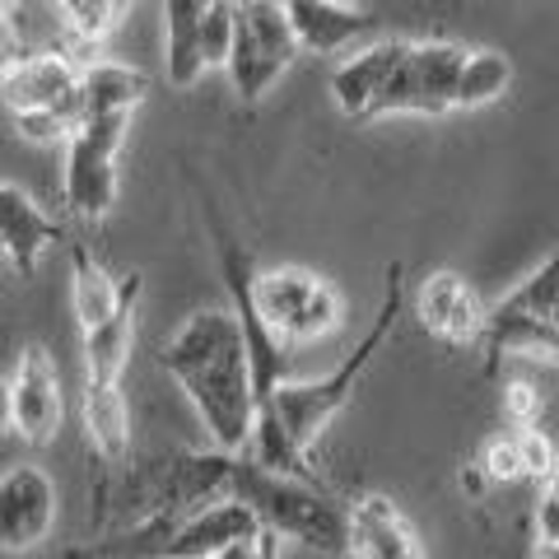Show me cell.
Returning <instances> with one entry per match:
<instances>
[{"label":"cell","mask_w":559,"mask_h":559,"mask_svg":"<svg viewBox=\"0 0 559 559\" xmlns=\"http://www.w3.org/2000/svg\"><path fill=\"white\" fill-rule=\"evenodd\" d=\"M14 429V388L5 378H0V439Z\"/></svg>","instance_id":"34"},{"label":"cell","mask_w":559,"mask_h":559,"mask_svg":"<svg viewBox=\"0 0 559 559\" xmlns=\"http://www.w3.org/2000/svg\"><path fill=\"white\" fill-rule=\"evenodd\" d=\"M80 411H84V433H90V448L98 452V457L112 462V466L127 462V452H131V419H127V401H121L117 382L84 378Z\"/></svg>","instance_id":"20"},{"label":"cell","mask_w":559,"mask_h":559,"mask_svg":"<svg viewBox=\"0 0 559 559\" xmlns=\"http://www.w3.org/2000/svg\"><path fill=\"white\" fill-rule=\"evenodd\" d=\"M24 61V38H20V24L14 20H0V80L10 75L14 66Z\"/></svg>","instance_id":"31"},{"label":"cell","mask_w":559,"mask_h":559,"mask_svg":"<svg viewBox=\"0 0 559 559\" xmlns=\"http://www.w3.org/2000/svg\"><path fill=\"white\" fill-rule=\"evenodd\" d=\"M518 452H522V476H527V480H546L555 471V462H559L550 439L540 429H522L518 433Z\"/></svg>","instance_id":"28"},{"label":"cell","mask_w":559,"mask_h":559,"mask_svg":"<svg viewBox=\"0 0 559 559\" xmlns=\"http://www.w3.org/2000/svg\"><path fill=\"white\" fill-rule=\"evenodd\" d=\"M546 480H550V495H559V462H555V471H550Z\"/></svg>","instance_id":"37"},{"label":"cell","mask_w":559,"mask_h":559,"mask_svg":"<svg viewBox=\"0 0 559 559\" xmlns=\"http://www.w3.org/2000/svg\"><path fill=\"white\" fill-rule=\"evenodd\" d=\"M299 51L304 47L289 28L285 0H248V5H238L234 47H229V61H224L234 94L242 103H261L271 94V84L294 66Z\"/></svg>","instance_id":"5"},{"label":"cell","mask_w":559,"mask_h":559,"mask_svg":"<svg viewBox=\"0 0 559 559\" xmlns=\"http://www.w3.org/2000/svg\"><path fill=\"white\" fill-rule=\"evenodd\" d=\"M14 388V429L33 448H47L61 429L66 401H61V373L43 345H28L20 359V373L10 378Z\"/></svg>","instance_id":"11"},{"label":"cell","mask_w":559,"mask_h":559,"mask_svg":"<svg viewBox=\"0 0 559 559\" xmlns=\"http://www.w3.org/2000/svg\"><path fill=\"white\" fill-rule=\"evenodd\" d=\"M411 43L406 38H378L369 47H359L355 57H345L336 66V75H331V94H336V108L345 117H359L369 121L378 94L388 90V80L396 75V66L406 61Z\"/></svg>","instance_id":"12"},{"label":"cell","mask_w":559,"mask_h":559,"mask_svg":"<svg viewBox=\"0 0 559 559\" xmlns=\"http://www.w3.org/2000/svg\"><path fill=\"white\" fill-rule=\"evenodd\" d=\"M234 20H238V5H229V0H210L205 24H201V61H205V70H215V66L229 61Z\"/></svg>","instance_id":"26"},{"label":"cell","mask_w":559,"mask_h":559,"mask_svg":"<svg viewBox=\"0 0 559 559\" xmlns=\"http://www.w3.org/2000/svg\"><path fill=\"white\" fill-rule=\"evenodd\" d=\"M252 304L257 318L280 345H308L341 326L345 304L331 280L308 266H275L252 275Z\"/></svg>","instance_id":"4"},{"label":"cell","mask_w":559,"mask_h":559,"mask_svg":"<svg viewBox=\"0 0 559 559\" xmlns=\"http://www.w3.org/2000/svg\"><path fill=\"white\" fill-rule=\"evenodd\" d=\"M80 94V66L66 51H43V57H24L20 66L0 80V98L10 112L33 108H57V103Z\"/></svg>","instance_id":"15"},{"label":"cell","mask_w":559,"mask_h":559,"mask_svg":"<svg viewBox=\"0 0 559 559\" xmlns=\"http://www.w3.org/2000/svg\"><path fill=\"white\" fill-rule=\"evenodd\" d=\"M466 47L429 38V43H411L406 61L396 66V75L388 80V90L378 94L369 117H448L457 112V75H462Z\"/></svg>","instance_id":"7"},{"label":"cell","mask_w":559,"mask_h":559,"mask_svg":"<svg viewBox=\"0 0 559 559\" xmlns=\"http://www.w3.org/2000/svg\"><path fill=\"white\" fill-rule=\"evenodd\" d=\"M61 238V224L47 219V210L28 197L24 187H14L0 178V252L14 261L20 275L38 271L43 252Z\"/></svg>","instance_id":"13"},{"label":"cell","mask_w":559,"mask_h":559,"mask_svg":"<svg viewBox=\"0 0 559 559\" xmlns=\"http://www.w3.org/2000/svg\"><path fill=\"white\" fill-rule=\"evenodd\" d=\"M70 304H75L80 331H94L98 322H108L121 304V285L98 266L84 242L70 248Z\"/></svg>","instance_id":"22"},{"label":"cell","mask_w":559,"mask_h":559,"mask_svg":"<svg viewBox=\"0 0 559 559\" xmlns=\"http://www.w3.org/2000/svg\"><path fill=\"white\" fill-rule=\"evenodd\" d=\"M349 5H364V0H349Z\"/></svg>","instance_id":"38"},{"label":"cell","mask_w":559,"mask_h":559,"mask_svg":"<svg viewBox=\"0 0 559 559\" xmlns=\"http://www.w3.org/2000/svg\"><path fill=\"white\" fill-rule=\"evenodd\" d=\"M210 0H164V66L168 84L191 90L205 75L201 61V24H205Z\"/></svg>","instance_id":"19"},{"label":"cell","mask_w":559,"mask_h":559,"mask_svg":"<svg viewBox=\"0 0 559 559\" xmlns=\"http://www.w3.org/2000/svg\"><path fill=\"white\" fill-rule=\"evenodd\" d=\"M285 14L299 47L318 51V57H336V51L355 47L373 28L369 14L349 5V0H285Z\"/></svg>","instance_id":"14"},{"label":"cell","mask_w":559,"mask_h":559,"mask_svg":"<svg viewBox=\"0 0 559 559\" xmlns=\"http://www.w3.org/2000/svg\"><path fill=\"white\" fill-rule=\"evenodd\" d=\"M57 522V485L43 466H10L0 476V550H33Z\"/></svg>","instance_id":"9"},{"label":"cell","mask_w":559,"mask_h":559,"mask_svg":"<svg viewBox=\"0 0 559 559\" xmlns=\"http://www.w3.org/2000/svg\"><path fill=\"white\" fill-rule=\"evenodd\" d=\"M503 308H513V312H532V318H550L559 322V248L540 261V266L522 280V285L513 294H503L499 299Z\"/></svg>","instance_id":"24"},{"label":"cell","mask_w":559,"mask_h":559,"mask_svg":"<svg viewBox=\"0 0 559 559\" xmlns=\"http://www.w3.org/2000/svg\"><path fill=\"white\" fill-rule=\"evenodd\" d=\"M349 550L355 559H419L406 518L382 495H364L359 503H349Z\"/></svg>","instance_id":"18"},{"label":"cell","mask_w":559,"mask_h":559,"mask_svg":"<svg viewBox=\"0 0 559 559\" xmlns=\"http://www.w3.org/2000/svg\"><path fill=\"white\" fill-rule=\"evenodd\" d=\"M536 559H559V540H540V546H536Z\"/></svg>","instance_id":"35"},{"label":"cell","mask_w":559,"mask_h":559,"mask_svg":"<svg viewBox=\"0 0 559 559\" xmlns=\"http://www.w3.org/2000/svg\"><path fill=\"white\" fill-rule=\"evenodd\" d=\"M145 94H150V80L140 75V70H131V66H121V61H90V66H80L84 117L135 112Z\"/></svg>","instance_id":"21"},{"label":"cell","mask_w":559,"mask_h":559,"mask_svg":"<svg viewBox=\"0 0 559 559\" xmlns=\"http://www.w3.org/2000/svg\"><path fill=\"white\" fill-rule=\"evenodd\" d=\"M168 378H178L191 411L201 415L224 452H242L252 439L257 396H252V359L234 308H201L182 322V331L159 349Z\"/></svg>","instance_id":"1"},{"label":"cell","mask_w":559,"mask_h":559,"mask_svg":"<svg viewBox=\"0 0 559 559\" xmlns=\"http://www.w3.org/2000/svg\"><path fill=\"white\" fill-rule=\"evenodd\" d=\"M14 10H20V0H0V20H14Z\"/></svg>","instance_id":"36"},{"label":"cell","mask_w":559,"mask_h":559,"mask_svg":"<svg viewBox=\"0 0 559 559\" xmlns=\"http://www.w3.org/2000/svg\"><path fill=\"white\" fill-rule=\"evenodd\" d=\"M480 471L489 476V485H513V480H527V476H522L518 433H513V439H489V443L480 448Z\"/></svg>","instance_id":"27"},{"label":"cell","mask_w":559,"mask_h":559,"mask_svg":"<svg viewBox=\"0 0 559 559\" xmlns=\"http://www.w3.org/2000/svg\"><path fill=\"white\" fill-rule=\"evenodd\" d=\"M51 5L61 10V20L70 24V33L84 43H98V38H108V33L117 28V20L127 10L112 5V0H51Z\"/></svg>","instance_id":"25"},{"label":"cell","mask_w":559,"mask_h":559,"mask_svg":"<svg viewBox=\"0 0 559 559\" xmlns=\"http://www.w3.org/2000/svg\"><path fill=\"white\" fill-rule=\"evenodd\" d=\"M503 419L518 429H536L540 419V392L532 388V382H509L503 388Z\"/></svg>","instance_id":"29"},{"label":"cell","mask_w":559,"mask_h":559,"mask_svg":"<svg viewBox=\"0 0 559 559\" xmlns=\"http://www.w3.org/2000/svg\"><path fill=\"white\" fill-rule=\"evenodd\" d=\"M261 532V518L248 509L242 499L224 495L205 509L187 513L173 532H154L140 540V555H154V559H215L219 550H229L234 540H252Z\"/></svg>","instance_id":"8"},{"label":"cell","mask_w":559,"mask_h":559,"mask_svg":"<svg viewBox=\"0 0 559 559\" xmlns=\"http://www.w3.org/2000/svg\"><path fill=\"white\" fill-rule=\"evenodd\" d=\"M513 84V61L503 51H466L462 75H457V108H485Z\"/></svg>","instance_id":"23"},{"label":"cell","mask_w":559,"mask_h":559,"mask_svg":"<svg viewBox=\"0 0 559 559\" xmlns=\"http://www.w3.org/2000/svg\"><path fill=\"white\" fill-rule=\"evenodd\" d=\"M131 131V112L84 117L66 140V182L61 197L75 219L98 224L117 201V150Z\"/></svg>","instance_id":"6"},{"label":"cell","mask_w":559,"mask_h":559,"mask_svg":"<svg viewBox=\"0 0 559 559\" xmlns=\"http://www.w3.org/2000/svg\"><path fill=\"white\" fill-rule=\"evenodd\" d=\"M536 536L540 540H559V495H546L536 509Z\"/></svg>","instance_id":"32"},{"label":"cell","mask_w":559,"mask_h":559,"mask_svg":"<svg viewBox=\"0 0 559 559\" xmlns=\"http://www.w3.org/2000/svg\"><path fill=\"white\" fill-rule=\"evenodd\" d=\"M229 495L242 499L261 518V527H271L289 540L322 550V555H345L349 550V509L341 499H331L318 480L280 476L252 457L229 462Z\"/></svg>","instance_id":"3"},{"label":"cell","mask_w":559,"mask_h":559,"mask_svg":"<svg viewBox=\"0 0 559 559\" xmlns=\"http://www.w3.org/2000/svg\"><path fill=\"white\" fill-rule=\"evenodd\" d=\"M415 318L429 336H439L448 345H476L485 341L489 308L457 271H433L415 294Z\"/></svg>","instance_id":"10"},{"label":"cell","mask_w":559,"mask_h":559,"mask_svg":"<svg viewBox=\"0 0 559 559\" xmlns=\"http://www.w3.org/2000/svg\"><path fill=\"white\" fill-rule=\"evenodd\" d=\"M275 540H280V532L261 527L252 540H234V546H229V550H219L215 559H275Z\"/></svg>","instance_id":"30"},{"label":"cell","mask_w":559,"mask_h":559,"mask_svg":"<svg viewBox=\"0 0 559 559\" xmlns=\"http://www.w3.org/2000/svg\"><path fill=\"white\" fill-rule=\"evenodd\" d=\"M457 485L466 489L471 499H480L485 489H489V476H485V471H480V462H476V466H466V471H462V476H457Z\"/></svg>","instance_id":"33"},{"label":"cell","mask_w":559,"mask_h":559,"mask_svg":"<svg viewBox=\"0 0 559 559\" xmlns=\"http://www.w3.org/2000/svg\"><path fill=\"white\" fill-rule=\"evenodd\" d=\"M485 373L499 369V359L527 355V359H546L559 364V322L550 318H532V312H513L495 304L485 318Z\"/></svg>","instance_id":"16"},{"label":"cell","mask_w":559,"mask_h":559,"mask_svg":"<svg viewBox=\"0 0 559 559\" xmlns=\"http://www.w3.org/2000/svg\"><path fill=\"white\" fill-rule=\"evenodd\" d=\"M388 285H382V304H378V318H373V326L364 331V341L349 349V355L331 369L326 378H312V382H280L275 388V396H271V406H261V411H275L280 415V425H285V433L294 439V448H312L326 433V425L336 419L341 411H345V401L355 396V388H359V378H364V369L373 364V355L382 345H388V336H392V326H396V318H401V304H406V266L401 261H392L388 266Z\"/></svg>","instance_id":"2"},{"label":"cell","mask_w":559,"mask_h":559,"mask_svg":"<svg viewBox=\"0 0 559 559\" xmlns=\"http://www.w3.org/2000/svg\"><path fill=\"white\" fill-rule=\"evenodd\" d=\"M140 275L121 280V304L108 322H98L94 331H84V378L94 382H117L121 369L131 359V345H135V304H140Z\"/></svg>","instance_id":"17"}]
</instances>
